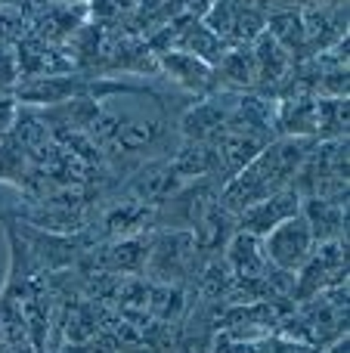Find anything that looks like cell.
<instances>
[{
    "instance_id": "1",
    "label": "cell",
    "mask_w": 350,
    "mask_h": 353,
    "mask_svg": "<svg viewBox=\"0 0 350 353\" xmlns=\"http://www.w3.org/2000/svg\"><path fill=\"white\" fill-rule=\"evenodd\" d=\"M152 97L161 99L152 87L146 84H124V81L109 78H90V74H41V78H25L22 84L12 87V99L25 105H62V103H103L109 97Z\"/></svg>"
},
{
    "instance_id": "2",
    "label": "cell",
    "mask_w": 350,
    "mask_h": 353,
    "mask_svg": "<svg viewBox=\"0 0 350 353\" xmlns=\"http://www.w3.org/2000/svg\"><path fill=\"white\" fill-rule=\"evenodd\" d=\"M260 245H264V257L273 270H282V273L295 276L310 261V254L316 248V239L310 232V223L304 220V214L298 211L295 217L282 220L267 236H260Z\"/></svg>"
},
{
    "instance_id": "3",
    "label": "cell",
    "mask_w": 350,
    "mask_h": 353,
    "mask_svg": "<svg viewBox=\"0 0 350 353\" xmlns=\"http://www.w3.org/2000/svg\"><path fill=\"white\" fill-rule=\"evenodd\" d=\"M301 211V192L295 186L279 189V192L267 195V199L248 205L245 211L236 214V232H251V236H267L273 226H279L282 220L295 217Z\"/></svg>"
},
{
    "instance_id": "4",
    "label": "cell",
    "mask_w": 350,
    "mask_h": 353,
    "mask_svg": "<svg viewBox=\"0 0 350 353\" xmlns=\"http://www.w3.org/2000/svg\"><path fill=\"white\" fill-rule=\"evenodd\" d=\"M236 99H239V93L227 90V93H208L202 103L189 105V109L180 115V134H183V140L208 143L211 137L227 124Z\"/></svg>"
},
{
    "instance_id": "5",
    "label": "cell",
    "mask_w": 350,
    "mask_h": 353,
    "mask_svg": "<svg viewBox=\"0 0 350 353\" xmlns=\"http://www.w3.org/2000/svg\"><path fill=\"white\" fill-rule=\"evenodd\" d=\"M158 65L165 74H171L174 84L186 87L196 97H205L217 87V74L208 62H202L198 56L183 53V50H161L158 53Z\"/></svg>"
},
{
    "instance_id": "6",
    "label": "cell",
    "mask_w": 350,
    "mask_h": 353,
    "mask_svg": "<svg viewBox=\"0 0 350 353\" xmlns=\"http://www.w3.org/2000/svg\"><path fill=\"white\" fill-rule=\"evenodd\" d=\"M301 214L316 245L347 239V199H301Z\"/></svg>"
},
{
    "instance_id": "7",
    "label": "cell",
    "mask_w": 350,
    "mask_h": 353,
    "mask_svg": "<svg viewBox=\"0 0 350 353\" xmlns=\"http://www.w3.org/2000/svg\"><path fill=\"white\" fill-rule=\"evenodd\" d=\"M16 99L12 97H0V140H3L6 134H10V128H12V121H16Z\"/></svg>"
},
{
    "instance_id": "8",
    "label": "cell",
    "mask_w": 350,
    "mask_h": 353,
    "mask_svg": "<svg viewBox=\"0 0 350 353\" xmlns=\"http://www.w3.org/2000/svg\"><path fill=\"white\" fill-rule=\"evenodd\" d=\"M329 353H350V350H347V335H344V338H338V341H332Z\"/></svg>"
},
{
    "instance_id": "9",
    "label": "cell",
    "mask_w": 350,
    "mask_h": 353,
    "mask_svg": "<svg viewBox=\"0 0 350 353\" xmlns=\"http://www.w3.org/2000/svg\"><path fill=\"white\" fill-rule=\"evenodd\" d=\"M62 353H84V350H81V347H78V344H68V347H65V350H62Z\"/></svg>"
}]
</instances>
